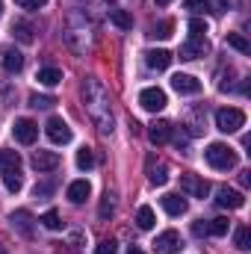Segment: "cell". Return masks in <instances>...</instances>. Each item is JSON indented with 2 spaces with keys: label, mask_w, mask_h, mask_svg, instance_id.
Masks as SVG:
<instances>
[{
  "label": "cell",
  "mask_w": 251,
  "mask_h": 254,
  "mask_svg": "<svg viewBox=\"0 0 251 254\" xmlns=\"http://www.w3.org/2000/svg\"><path fill=\"white\" fill-rule=\"evenodd\" d=\"M154 3H157V6H169L172 0H154Z\"/></svg>",
  "instance_id": "42"
},
{
  "label": "cell",
  "mask_w": 251,
  "mask_h": 254,
  "mask_svg": "<svg viewBox=\"0 0 251 254\" xmlns=\"http://www.w3.org/2000/svg\"><path fill=\"white\" fill-rule=\"evenodd\" d=\"M172 89L178 95H198L201 92V83L192 77V74H175L172 77Z\"/></svg>",
  "instance_id": "14"
},
{
  "label": "cell",
  "mask_w": 251,
  "mask_h": 254,
  "mask_svg": "<svg viewBox=\"0 0 251 254\" xmlns=\"http://www.w3.org/2000/svg\"><path fill=\"white\" fill-rule=\"evenodd\" d=\"M110 21L119 27V30H130L133 27V15L127 9H110Z\"/></svg>",
  "instance_id": "24"
},
{
  "label": "cell",
  "mask_w": 251,
  "mask_h": 254,
  "mask_svg": "<svg viewBox=\"0 0 251 254\" xmlns=\"http://www.w3.org/2000/svg\"><path fill=\"white\" fill-rule=\"evenodd\" d=\"M228 45H231L234 51H240V54H251V45L243 33H228Z\"/></svg>",
  "instance_id": "27"
},
{
  "label": "cell",
  "mask_w": 251,
  "mask_h": 254,
  "mask_svg": "<svg viewBox=\"0 0 251 254\" xmlns=\"http://www.w3.org/2000/svg\"><path fill=\"white\" fill-rule=\"evenodd\" d=\"M57 166H60V154H57V151H36V154H33V169H36L39 175L54 172Z\"/></svg>",
  "instance_id": "12"
},
{
  "label": "cell",
  "mask_w": 251,
  "mask_h": 254,
  "mask_svg": "<svg viewBox=\"0 0 251 254\" xmlns=\"http://www.w3.org/2000/svg\"><path fill=\"white\" fill-rule=\"evenodd\" d=\"M172 30H175V21H160V24L151 27V36H154V39H169Z\"/></svg>",
  "instance_id": "32"
},
{
  "label": "cell",
  "mask_w": 251,
  "mask_h": 254,
  "mask_svg": "<svg viewBox=\"0 0 251 254\" xmlns=\"http://www.w3.org/2000/svg\"><path fill=\"white\" fill-rule=\"evenodd\" d=\"M192 234L195 237H207V222H195L192 225Z\"/></svg>",
  "instance_id": "39"
},
{
  "label": "cell",
  "mask_w": 251,
  "mask_h": 254,
  "mask_svg": "<svg viewBox=\"0 0 251 254\" xmlns=\"http://www.w3.org/2000/svg\"><path fill=\"white\" fill-rule=\"evenodd\" d=\"M36 80H39L42 86H60V83H63V71H60V68H42V71L36 74Z\"/></svg>",
  "instance_id": "23"
},
{
  "label": "cell",
  "mask_w": 251,
  "mask_h": 254,
  "mask_svg": "<svg viewBox=\"0 0 251 254\" xmlns=\"http://www.w3.org/2000/svg\"><path fill=\"white\" fill-rule=\"evenodd\" d=\"M54 104H57V98H51V95H30L33 110H54Z\"/></svg>",
  "instance_id": "29"
},
{
  "label": "cell",
  "mask_w": 251,
  "mask_h": 254,
  "mask_svg": "<svg viewBox=\"0 0 251 254\" xmlns=\"http://www.w3.org/2000/svg\"><path fill=\"white\" fill-rule=\"evenodd\" d=\"M154 222H157V219H154V210H151V207H139V213H136V225H139L142 231H151Z\"/></svg>",
  "instance_id": "25"
},
{
  "label": "cell",
  "mask_w": 251,
  "mask_h": 254,
  "mask_svg": "<svg viewBox=\"0 0 251 254\" xmlns=\"http://www.w3.org/2000/svg\"><path fill=\"white\" fill-rule=\"evenodd\" d=\"M139 104H142V110H148V113H160V110L169 104V98H166L163 89L151 86V89H142V92H139Z\"/></svg>",
  "instance_id": "6"
},
{
  "label": "cell",
  "mask_w": 251,
  "mask_h": 254,
  "mask_svg": "<svg viewBox=\"0 0 251 254\" xmlns=\"http://www.w3.org/2000/svg\"><path fill=\"white\" fill-rule=\"evenodd\" d=\"M204 54H210L207 36H192V33H189L187 45L181 48V60H198V57H204Z\"/></svg>",
  "instance_id": "8"
},
{
  "label": "cell",
  "mask_w": 251,
  "mask_h": 254,
  "mask_svg": "<svg viewBox=\"0 0 251 254\" xmlns=\"http://www.w3.org/2000/svg\"><path fill=\"white\" fill-rule=\"evenodd\" d=\"M15 139H18L21 145H33V142L39 139V125H36L33 119H18V122H15Z\"/></svg>",
  "instance_id": "11"
},
{
  "label": "cell",
  "mask_w": 251,
  "mask_h": 254,
  "mask_svg": "<svg viewBox=\"0 0 251 254\" xmlns=\"http://www.w3.org/2000/svg\"><path fill=\"white\" fill-rule=\"evenodd\" d=\"M127 254H145V252H142V249H136V246H130V249H127Z\"/></svg>",
  "instance_id": "41"
},
{
  "label": "cell",
  "mask_w": 251,
  "mask_h": 254,
  "mask_svg": "<svg viewBox=\"0 0 251 254\" xmlns=\"http://www.w3.org/2000/svg\"><path fill=\"white\" fill-rule=\"evenodd\" d=\"M181 190L187 192L189 198H207V192H210V184L204 181V178H198V175H181Z\"/></svg>",
  "instance_id": "9"
},
{
  "label": "cell",
  "mask_w": 251,
  "mask_h": 254,
  "mask_svg": "<svg viewBox=\"0 0 251 254\" xmlns=\"http://www.w3.org/2000/svg\"><path fill=\"white\" fill-rule=\"evenodd\" d=\"M204 160H207L213 169H219V172H228V169L237 166V154H234V148H228L225 142H213V145L204 151Z\"/></svg>",
  "instance_id": "4"
},
{
  "label": "cell",
  "mask_w": 251,
  "mask_h": 254,
  "mask_svg": "<svg viewBox=\"0 0 251 254\" xmlns=\"http://www.w3.org/2000/svg\"><path fill=\"white\" fill-rule=\"evenodd\" d=\"M0 178L9 192H18L24 187V166H21V154L18 151H0Z\"/></svg>",
  "instance_id": "2"
},
{
  "label": "cell",
  "mask_w": 251,
  "mask_h": 254,
  "mask_svg": "<svg viewBox=\"0 0 251 254\" xmlns=\"http://www.w3.org/2000/svg\"><path fill=\"white\" fill-rule=\"evenodd\" d=\"M240 184H243V187H249V184H251V172H243V175H240Z\"/></svg>",
  "instance_id": "40"
},
{
  "label": "cell",
  "mask_w": 251,
  "mask_h": 254,
  "mask_svg": "<svg viewBox=\"0 0 251 254\" xmlns=\"http://www.w3.org/2000/svg\"><path fill=\"white\" fill-rule=\"evenodd\" d=\"M189 33H192V36H207V21L192 18V21H189Z\"/></svg>",
  "instance_id": "35"
},
{
  "label": "cell",
  "mask_w": 251,
  "mask_h": 254,
  "mask_svg": "<svg viewBox=\"0 0 251 254\" xmlns=\"http://www.w3.org/2000/svg\"><path fill=\"white\" fill-rule=\"evenodd\" d=\"M92 166H95V154H92V148H80V151H77V169L89 172Z\"/></svg>",
  "instance_id": "30"
},
{
  "label": "cell",
  "mask_w": 251,
  "mask_h": 254,
  "mask_svg": "<svg viewBox=\"0 0 251 254\" xmlns=\"http://www.w3.org/2000/svg\"><path fill=\"white\" fill-rule=\"evenodd\" d=\"M160 204H163V210H166L169 216H184V213H187V198H181V195H175V192L163 195Z\"/></svg>",
  "instance_id": "17"
},
{
  "label": "cell",
  "mask_w": 251,
  "mask_h": 254,
  "mask_svg": "<svg viewBox=\"0 0 251 254\" xmlns=\"http://www.w3.org/2000/svg\"><path fill=\"white\" fill-rule=\"evenodd\" d=\"M12 228L21 237H33V213L30 210H15L12 213Z\"/></svg>",
  "instance_id": "15"
},
{
  "label": "cell",
  "mask_w": 251,
  "mask_h": 254,
  "mask_svg": "<svg viewBox=\"0 0 251 254\" xmlns=\"http://www.w3.org/2000/svg\"><path fill=\"white\" fill-rule=\"evenodd\" d=\"M95 254H119V249H116V243H113V240H104V243H98Z\"/></svg>",
  "instance_id": "36"
},
{
  "label": "cell",
  "mask_w": 251,
  "mask_h": 254,
  "mask_svg": "<svg viewBox=\"0 0 251 254\" xmlns=\"http://www.w3.org/2000/svg\"><path fill=\"white\" fill-rule=\"evenodd\" d=\"M243 125H246V113L240 107H225V110L216 113V127L222 133H237Z\"/></svg>",
  "instance_id": "5"
},
{
  "label": "cell",
  "mask_w": 251,
  "mask_h": 254,
  "mask_svg": "<svg viewBox=\"0 0 251 254\" xmlns=\"http://www.w3.org/2000/svg\"><path fill=\"white\" fill-rule=\"evenodd\" d=\"M12 36H15L21 45H33V39H36V36H33V27H30L27 21H15V24H12Z\"/></svg>",
  "instance_id": "22"
},
{
  "label": "cell",
  "mask_w": 251,
  "mask_h": 254,
  "mask_svg": "<svg viewBox=\"0 0 251 254\" xmlns=\"http://www.w3.org/2000/svg\"><path fill=\"white\" fill-rule=\"evenodd\" d=\"M36 198H48L51 192H54V184H36Z\"/></svg>",
  "instance_id": "38"
},
{
  "label": "cell",
  "mask_w": 251,
  "mask_h": 254,
  "mask_svg": "<svg viewBox=\"0 0 251 254\" xmlns=\"http://www.w3.org/2000/svg\"><path fill=\"white\" fill-rule=\"evenodd\" d=\"M65 42H68V48H71V51H77V54H86V51L92 48L89 27H86V15H80V12H71V15H68Z\"/></svg>",
  "instance_id": "3"
},
{
  "label": "cell",
  "mask_w": 251,
  "mask_h": 254,
  "mask_svg": "<svg viewBox=\"0 0 251 254\" xmlns=\"http://www.w3.org/2000/svg\"><path fill=\"white\" fill-rule=\"evenodd\" d=\"M113 213H116V195H113V192H107V195H104V201H101V210H98V216L107 222Z\"/></svg>",
  "instance_id": "31"
},
{
  "label": "cell",
  "mask_w": 251,
  "mask_h": 254,
  "mask_svg": "<svg viewBox=\"0 0 251 254\" xmlns=\"http://www.w3.org/2000/svg\"><path fill=\"white\" fill-rule=\"evenodd\" d=\"M249 243H251L249 228H246V225H240V228H237V234H234V246H237L240 252H249V249H251Z\"/></svg>",
  "instance_id": "28"
},
{
  "label": "cell",
  "mask_w": 251,
  "mask_h": 254,
  "mask_svg": "<svg viewBox=\"0 0 251 254\" xmlns=\"http://www.w3.org/2000/svg\"><path fill=\"white\" fill-rule=\"evenodd\" d=\"M172 130H175V127L169 125V122H154L151 130H148V139H151L154 145H166V142H172Z\"/></svg>",
  "instance_id": "18"
},
{
  "label": "cell",
  "mask_w": 251,
  "mask_h": 254,
  "mask_svg": "<svg viewBox=\"0 0 251 254\" xmlns=\"http://www.w3.org/2000/svg\"><path fill=\"white\" fill-rule=\"evenodd\" d=\"M154 249L160 254H181V249H184L181 234H178V231H163V234L154 240Z\"/></svg>",
  "instance_id": "10"
},
{
  "label": "cell",
  "mask_w": 251,
  "mask_h": 254,
  "mask_svg": "<svg viewBox=\"0 0 251 254\" xmlns=\"http://www.w3.org/2000/svg\"><path fill=\"white\" fill-rule=\"evenodd\" d=\"M148 181L154 187H166L169 184V169L166 163H154V157H148Z\"/></svg>",
  "instance_id": "16"
},
{
  "label": "cell",
  "mask_w": 251,
  "mask_h": 254,
  "mask_svg": "<svg viewBox=\"0 0 251 254\" xmlns=\"http://www.w3.org/2000/svg\"><path fill=\"white\" fill-rule=\"evenodd\" d=\"M45 133H48V139L57 142V145H68V142H71V127H68V122H63L60 116H51V119H48Z\"/></svg>",
  "instance_id": "7"
},
{
  "label": "cell",
  "mask_w": 251,
  "mask_h": 254,
  "mask_svg": "<svg viewBox=\"0 0 251 254\" xmlns=\"http://www.w3.org/2000/svg\"><path fill=\"white\" fill-rule=\"evenodd\" d=\"M216 204L219 207H225V210H240L243 204H246V195L237 190H228V187H222V190L216 192Z\"/></svg>",
  "instance_id": "13"
},
{
  "label": "cell",
  "mask_w": 251,
  "mask_h": 254,
  "mask_svg": "<svg viewBox=\"0 0 251 254\" xmlns=\"http://www.w3.org/2000/svg\"><path fill=\"white\" fill-rule=\"evenodd\" d=\"M0 63H3V68H6L9 74H15V71H21V68H24V54H21V51H15V48H6V51H3V57H0Z\"/></svg>",
  "instance_id": "20"
},
{
  "label": "cell",
  "mask_w": 251,
  "mask_h": 254,
  "mask_svg": "<svg viewBox=\"0 0 251 254\" xmlns=\"http://www.w3.org/2000/svg\"><path fill=\"white\" fill-rule=\"evenodd\" d=\"M83 104H86V113H89L92 125L98 127V133L101 136H113V130H116L113 101H110L107 86L98 77H86L83 80Z\"/></svg>",
  "instance_id": "1"
},
{
  "label": "cell",
  "mask_w": 251,
  "mask_h": 254,
  "mask_svg": "<svg viewBox=\"0 0 251 254\" xmlns=\"http://www.w3.org/2000/svg\"><path fill=\"white\" fill-rule=\"evenodd\" d=\"M0 15H3V3H0Z\"/></svg>",
  "instance_id": "43"
},
{
  "label": "cell",
  "mask_w": 251,
  "mask_h": 254,
  "mask_svg": "<svg viewBox=\"0 0 251 254\" xmlns=\"http://www.w3.org/2000/svg\"><path fill=\"white\" fill-rule=\"evenodd\" d=\"M145 63H148V68H154V71H166L169 65H172V54L169 51H148L145 54Z\"/></svg>",
  "instance_id": "19"
},
{
  "label": "cell",
  "mask_w": 251,
  "mask_h": 254,
  "mask_svg": "<svg viewBox=\"0 0 251 254\" xmlns=\"http://www.w3.org/2000/svg\"><path fill=\"white\" fill-rule=\"evenodd\" d=\"M15 3H18L21 9H42L48 0H15Z\"/></svg>",
  "instance_id": "37"
},
{
  "label": "cell",
  "mask_w": 251,
  "mask_h": 254,
  "mask_svg": "<svg viewBox=\"0 0 251 254\" xmlns=\"http://www.w3.org/2000/svg\"><path fill=\"white\" fill-rule=\"evenodd\" d=\"M42 225H45L48 231H60V228H63V219H60L57 210H48V213L42 216Z\"/></svg>",
  "instance_id": "33"
},
{
  "label": "cell",
  "mask_w": 251,
  "mask_h": 254,
  "mask_svg": "<svg viewBox=\"0 0 251 254\" xmlns=\"http://www.w3.org/2000/svg\"><path fill=\"white\" fill-rule=\"evenodd\" d=\"M228 228H231V222H228V219H222V216L207 222V234H210V237H225V234H228Z\"/></svg>",
  "instance_id": "26"
},
{
  "label": "cell",
  "mask_w": 251,
  "mask_h": 254,
  "mask_svg": "<svg viewBox=\"0 0 251 254\" xmlns=\"http://www.w3.org/2000/svg\"><path fill=\"white\" fill-rule=\"evenodd\" d=\"M89 195H92V184H89V181H74V184L68 187V201H71V204H83Z\"/></svg>",
  "instance_id": "21"
},
{
  "label": "cell",
  "mask_w": 251,
  "mask_h": 254,
  "mask_svg": "<svg viewBox=\"0 0 251 254\" xmlns=\"http://www.w3.org/2000/svg\"><path fill=\"white\" fill-rule=\"evenodd\" d=\"M184 6H187L189 12H210V0H184Z\"/></svg>",
  "instance_id": "34"
}]
</instances>
